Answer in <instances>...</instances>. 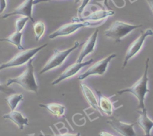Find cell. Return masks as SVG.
Returning a JSON list of instances; mask_svg holds the SVG:
<instances>
[{"label":"cell","instance_id":"18","mask_svg":"<svg viewBox=\"0 0 153 136\" xmlns=\"http://www.w3.org/2000/svg\"><path fill=\"white\" fill-rule=\"evenodd\" d=\"M39 106L47 109L51 115L56 117V118L62 117L64 115L65 112V106L59 104V103H47V104H39Z\"/></svg>","mask_w":153,"mask_h":136},{"label":"cell","instance_id":"7","mask_svg":"<svg viewBox=\"0 0 153 136\" xmlns=\"http://www.w3.org/2000/svg\"><path fill=\"white\" fill-rule=\"evenodd\" d=\"M116 57H117V54H111L106 58L94 63L93 65L91 66L87 71H86L84 73L79 76L78 79L82 81L87 77L91 76H103L107 71V67H108L110 61Z\"/></svg>","mask_w":153,"mask_h":136},{"label":"cell","instance_id":"25","mask_svg":"<svg viewBox=\"0 0 153 136\" xmlns=\"http://www.w3.org/2000/svg\"><path fill=\"white\" fill-rule=\"evenodd\" d=\"M89 2H90V0H83L82 1L81 5H80V6L78 8V10H77V14H78L79 17H81L83 11H84L86 7L88 5V4L89 3Z\"/></svg>","mask_w":153,"mask_h":136},{"label":"cell","instance_id":"4","mask_svg":"<svg viewBox=\"0 0 153 136\" xmlns=\"http://www.w3.org/2000/svg\"><path fill=\"white\" fill-rule=\"evenodd\" d=\"M48 43H45V44L41 45L40 46H38V47L26 49V50H22L21 52L16 54L11 60H9L7 62L0 64V71L7 69V68L16 67H17L23 65L24 64L27 63L29 60L33 58V57L38 52H39L42 49L48 46Z\"/></svg>","mask_w":153,"mask_h":136},{"label":"cell","instance_id":"6","mask_svg":"<svg viewBox=\"0 0 153 136\" xmlns=\"http://www.w3.org/2000/svg\"><path fill=\"white\" fill-rule=\"evenodd\" d=\"M102 23L101 21L99 22H72L70 23H66V24L62 25L61 27L59 28L56 31L48 36L49 39H55L58 37H62V36H68L70 35L71 34L74 33L75 32L84 27H89V26H96L100 25Z\"/></svg>","mask_w":153,"mask_h":136},{"label":"cell","instance_id":"13","mask_svg":"<svg viewBox=\"0 0 153 136\" xmlns=\"http://www.w3.org/2000/svg\"><path fill=\"white\" fill-rule=\"evenodd\" d=\"M115 14L114 11L112 10H98L96 11H94L89 15L86 16L85 17H74L72 19V22H85V21H93V22H99L104 21L107 17L113 16Z\"/></svg>","mask_w":153,"mask_h":136},{"label":"cell","instance_id":"2","mask_svg":"<svg viewBox=\"0 0 153 136\" xmlns=\"http://www.w3.org/2000/svg\"><path fill=\"white\" fill-rule=\"evenodd\" d=\"M12 84L19 85L27 91L38 93V85L34 74L33 58L28 61L26 69L20 76L14 78L8 79L5 85L9 86Z\"/></svg>","mask_w":153,"mask_h":136},{"label":"cell","instance_id":"16","mask_svg":"<svg viewBox=\"0 0 153 136\" xmlns=\"http://www.w3.org/2000/svg\"><path fill=\"white\" fill-rule=\"evenodd\" d=\"M3 118L12 121L20 130H23L24 126H29V119L23 116L21 112L17 111H11L9 113L4 115Z\"/></svg>","mask_w":153,"mask_h":136},{"label":"cell","instance_id":"23","mask_svg":"<svg viewBox=\"0 0 153 136\" xmlns=\"http://www.w3.org/2000/svg\"><path fill=\"white\" fill-rule=\"evenodd\" d=\"M115 5H117L118 8H123L125 5V1L124 0H113ZM103 4L104 6L107 8H110L108 5V0H103Z\"/></svg>","mask_w":153,"mask_h":136},{"label":"cell","instance_id":"9","mask_svg":"<svg viewBox=\"0 0 153 136\" xmlns=\"http://www.w3.org/2000/svg\"><path fill=\"white\" fill-rule=\"evenodd\" d=\"M107 124L117 132V133L120 134L123 136H136V132H135L134 126L137 123L133 124H127L123 121H120L117 118L113 117L107 121Z\"/></svg>","mask_w":153,"mask_h":136},{"label":"cell","instance_id":"20","mask_svg":"<svg viewBox=\"0 0 153 136\" xmlns=\"http://www.w3.org/2000/svg\"><path fill=\"white\" fill-rule=\"evenodd\" d=\"M24 99L23 95L21 93H12L5 99V102L11 109V111L15 110L19 103Z\"/></svg>","mask_w":153,"mask_h":136},{"label":"cell","instance_id":"19","mask_svg":"<svg viewBox=\"0 0 153 136\" xmlns=\"http://www.w3.org/2000/svg\"><path fill=\"white\" fill-rule=\"evenodd\" d=\"M22 38H23V32H14L11 35L4 38H0V41H5L11 43L15 46L19 50H23V45H22Z\"/></svg>","mask_w":153,"mask_h":136},{"label":"cell","instance_id":"29","mask_svg":"<svg viewBox=\"0 0 153 136\" xmlns=\"http://www.w3.org/2000/svg\"><path fill=\"white\" fill-rule=\"evenodd\" d=\"M99 136H114L113 135H112L111 133H109L107 132L102 131L99 133Z\"/></svg>","mask_w":153,"mask_h":136},{"label":"cell","instance_id":"31","mask_svg":"<svg viewBox=\"0 0 153 136\" xmlns=\"http://www.w3.org/2000/svg\"><path fill=\"white\" fill-rule=\"evenodd\" d=\"M80 1H81V0H74V3L75 4H77V3H79V2H80Z\"/></svg>","mask_w":153,"mask_h":136},{"label":"cell","instance_id":"11","mask_svg":"<svg viewBox=\"0 0 153 136\" xmlns=\"http://www.w3.org/2000/svg\"><path fill=\"white\" fill-rule=\"evenodd\" d=\"M34 0H25L22 4H20L17 8H16L12 12L5 14L2 17V19H6L8 17L15 15H20L23 17H29V20L35 23V20L32 16V7L34 5Z\"/></svg>","mask_w":153,"mask_h":136},{"label":"cell","instance_id":"12","mask_svg":"<svg viewBox=\"0 0 153 136\" xmlns=\"http://www.w3.org/2000/svg\"><path fill=\"white\" fill-rule=\"evenodd\" d=\"M99 30L96 29L93 33L91 35L90 37L84 42L83 45V47H82L81 51H80V54L78 55V58L76 59V62L80 63L83 62L84 58H86L87 55H89V54L92 53L95 50V44H96L97 39H98V35Z\"/></svg>","mask_w":153,"mask_h":136},{"label":"cell","instance_id":"1","mask_svg":"<svg viewBox=\"0 0 153 136\" xmlns=\"http://www.w3.org/2000/svg\"><path fill=\"white\" fill-rule=\"evenodd\" d=\"M149 58H147L146 61L145 65V71H144L143 74L140 77V79H138L134 84L131 87L124 88L123 90H117V93L119 95H122L125 93H132L134 95L135 97L138 100V110H142L145 109V97L146 95L148 93H149L150 90L148 87V82H149V77H148V71H149Z\"/></svg>","mask_w":153,"mask_h":136},{"label":"cell","instance_id":"15","mask_svg":"<svg viewBox=\"0 0 153 136\" xmlns=\"http://www.w3.org/2000/svg\"><path fill=\"white\" fill-rule=\"evenodd\" d=\"M96 93L98 96V108L101 113L104 114L107 116H111L114 112L115 107L113 106V103L110 100L109 97L104 96L101 91L97 90Z\"/></svg>","mask_w":153,"mask_h":136},{"label":"cell","instance_id":"26","mask_svg":"<svg viewBox=\"0 0 153 136\" xmlns=\"http://www.w3.org/2000/svg\"><path fill=\"white\" fill-rule=\"evenodd\" d=\"M7 8V0H0V14H3Z\"/></svg>","mask_w":153,"mask_h":136},{"label":"cell","instance_id":"21","mask_svg":"<svg viewBox=\"0 0 153 136\" xmlns=\"http://www.w3.org/2000/svg\"><path fill=\"white\" fill-rule=\"evenodd\" d=\"M33 29L35 32V40L38 41L43 36L45 32V24L43 21H41V20L35 22L33 25Z\"/></svg>","mask_w":153,"mask_h":136},{"label":"cell","instance_id":"24","mask_svg":"<svg viewBox=\"0 0 153 136\" xmlns=\"http://www.w3.org/2000/svg\"><path fill=\"white\" fill-rule=\"evenodd\" d=\"M0 92L5 93V94H12L15 93V91L13 88L10 87L9 86H7L6 85H1L0 84Z\"/></svg>","mask_w":153,"mask_h":136},{"label":"cell","instance_id":"10","mask_svg":"<svg viewBox=\"0 0 153 136\" xmlns=\"http://www.w3.org/2000/svg\"><path fill=\"white\" fill-rule=\"evenodd\" d=\"M94 61V60L92 58L89 59V61H83V62L77 63L75 62L74 64H71L69 67H68L61 74V75L58 77V78L56 79L54 81H53L51 82V85H56L59 83H60L61 82L64 81L65 79L68 78H70V77H72L73 76L76 75L80 70L83 68V67H86L88 65H90L92 62Z\"/></svg>","mask_w":153,"mask_h":136},{"label":"cell","instance_id":"30","mask_svg":"<svg viewBox=\"0 0 153 136\" xmlns=\"http://www.w3.org/2000/svg\"><path fill=\"white\" fill-rule=\"evenodd\" d=\"M146 1L147 4L149 5L150 9H151V11H152L153 13V0H146Z\"/></svg>","mask_w":153,"mask_h":136},{"label":"cell","instance_id":"28","mask_svg":"<svg viewBox=\"0 0 153 136\" xmlns=\"http://www.w3.org/2000/svg\"><path fill=\"white\" fill-rule=\"evenodd\" d=\"M52 0H34V5H37V4H39L41 2H51Z\"/></svg>","mask_w":153,"mask_h":136},{"label":"cell","instance_id":"32","mask_svg":"<svg viewBox=\"0 0 153 136\" xmlns=\"http://www.w3.org/2000/svg\"><path fill=\"white\" fill-rule=\"evenodd\" d=\"M26 136H31V135H26Z\"/></svg>","mask_w":153,"mask_h":136},{"label":"cell","instance_id":"3","mask_svg":"<svg viewBox=\"0 0 153 136\" xmlns=\"http://www.w3.org/2000/svg\"><path fill=\"white\" fill-rule=\"evenodd\" d=\"M143 25H132L125 22L116 20L112 23L108 29L104 32V35L109 38L113 39L115 43H118L122 39L138 28L142 27Z\"/></svg>","mask_w":153,"mask_h":136},{"label":"cell","instance_id":"14","mask_svg":"<svg viewBox=\"0 0 153 136\" xmlns=\"http://www.w3.org/2000/svg\"><path fill=\"white\" fill-rule=\"evenodd\" d=\"M137 112L140 116L137 121V124L143 130L144 136H151L152 129L153 128V121L149 118L146 109L145 108L142 110H138Z\"/></svg>","mask_w":153,"mask_h":136},{"label":"cell","instance_id":"27","mask_svg":"<svg viewBox=\"0 0 153 136\" xmlns=\"http://www.w3.org/2000/svg\"><path fill=\"white\" fill-rule=\"evenodd\" d=\"M44 136H80V132H77L76 134H71V133H63V134H54L53 135H45Z\"/></svg>","mask_w":153,"mask_h":136},{"label":"cell","instance_id":"5","mask_svg":"<svg viewBox=\"0 0 153 136\" xmlns=\"http://www.w3.org/2000/svg\"><path fill=\"white\" fill-rule=\"evenodd\" d=\"M80 46V43L78 41H75L71 47L68 48V49H65V50L61 51L57 49H54L53 54L50 58V59L47 61L45 65L42 67V69L41 70L39 74H43L45 73L48 72V71H50L51 70H53L55 68L60 67L64 63L66 58L68 57V55L74 50L77 49Z\"/></svg>","mask_w":153,"mask_h":136},{"label":"cell","instance_id":"8","mask_svg":"<svg viewBox=\"0 0 153 136\" xmlns=\"http://www.w3.org/2000/svg\"><path fill=\"white\" fill-rule=\"evenodd\" d=\"M152 35L153 31L152 30V29H146V31L141 32L140 35L136 40H134V41L131 43V45L128 46V48L126 56H125L124 62H123V69H124L125 67H126V65L128 64V61L140 51V49H142V46L143 45L146 37H149V36Z\"/></svg>","mask_w":153,"mask_h":136},{"label":"cell","instance_id":"22","mask_svg":"<svg viewBox=\"0 0 153 136\" xmlns=\"http://www.w3.org/2000/svg\"><path fill=\"white\" fill-rule=\"evenodd\" d=\"M29 20V18L27 17H20L17 19L15 22V29L16 32H22L25 28V26Z\"/></svg>","mask_w":153,"mask_h":136},{"label":"cell","instance_id":"17","mask_svg":"<svg viewBox=\"0 0 153 136\" xmlns=\"http://www.w3.org/2000/svg\"><path fill=\"white\" fill-rule=\"evenodd\" d=\"M80 88H81L82 93H83L85 99L87 101V103H89V106L95 111H98V112H99L101 113V112L99 110V108H98V100H97L96 97H95V93L91 90L90 87H88L86 85L81 83L80 84Z\"/></svg>","mask_w":153,"mask_h":136}]
</instances>
